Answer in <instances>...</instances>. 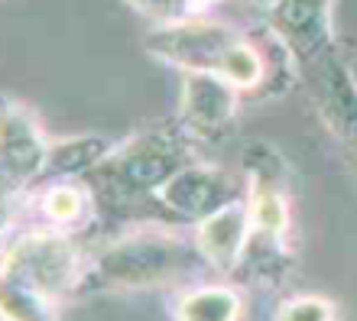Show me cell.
Wrapping results in <instances>:
<instances>
[{"label": "cell", "mask_w": 357, "mask_h": 321, "mask_svg": "<svg viewBox=\"0 0 357 321\" xmlns=\"http://www.w3.org/2000/svg\"><path fill=\"white\" fill-rule=\"evenodd\" d=\"M202 273H208V266L198 253L192 230L146 221L104 240L98 250H88L85 279L78 295L185 289Z\"/></svg>", "instance_id": "6da1fadb"}, {"label": "cell", "mask_w": 357, "mask_h": 321, "mask_svg": "<svg viewBox=\"0 0 357 321\" xmlns=\"http://www.w3.org/2000/svg\"><path fill=\"white\" fill-rule=\"evenodd\" d=\"M195 159V140L176 120L146 123L114 143V150L98 162V169L85 182L114 205L153 201L178 169Z\"/></svg>", "instance_id": "7a4b0ae2"}, {"label": "cell", "mask_w": 357, "mask_h": 321, "mask_svg": "<svg viewBox=\"0 0 357 321\" xmlns=\"http://www.w3.org/2000/svg\"><path fill=\"white\" fill-rule=\"evenodd\" d=\"M85 266L88 250L75 240V234H62L52 227H26L3 246L0 283L62 305L82 292Z\"/></svg>", "instance_id": "3957f363"}, {"label": "cell", "mask_w": 357, "mask_h": 321, "mask_svg": "<svg viewBox=\"0 0 357 321\" xmlns=\"http://www.w3.org/2000/svg\"><path fill=\"white\" fill-rule=\"evenodd\" d=\"M244 33L215 17H182L156 23L143 36V52L182 75H221Z\"/></svg>", "instance_id": "277c9868"}, {"label": "cell", "mask_w": 357, "mask_h": 321, "mask_svg": "<svg viewBox=\"0 0 357 321\" xmlns=\"http://www.w3.org/2000/svg\"><path fill=\"white\" fill-rule=\"evenodd\" d=\"M335 3L338 0H264L260 26L289 52L302 72L341 49L335 33Z\"/></svg>", "instance_id": "5b68a950"}, {"label": "cell", "mask_w": 357, "mask_h": 321, "mask_svg": "<svg viewBox=\"0 0 357 321\" xmlns=\"http://www.w3.org/2000/svg\"><path fill=\"white\" fill-rule=\"evenodd\" d=\"M49 146L52 140L43 130L36 111L7 97L0 113V185L7 208L23 201L43 182Z\"/></svg>", "instance_id": "8992f818"}, {"label": "cell", "mask_w": 357, "mask_h": 321, "mask_svg": "<svg viewBox=\"0 0 357 321\" xmlns=\"http://www.w3.org/2000/svg\"><path fill=\"white\" fill-rule=\"evenodd\" d=\"M299 81L305 85L321 123L328 127V133L335 136V143L348 159L351 172L357 175V75L344 56V49L331 52L328 58H321L315 65L302 68Z\"/></svg>", "instance_id": "52a82bcc"}, {"label": "cell", "mask_w": 357, "mask_h": 321, "mask_svg": "<svg viewBox=\"0 0 357 321\" xmlns=\"http://www.w3.org/2000/svg\"><path fill=\"white\" fill-rule=\"evenodd\" d=\"M247 198V175H234L225 166L195 159L185 169H178L160 191H156V205L166 214L182 217L195 227L198 221L211 217L215 211Z\"/></svg>", "instance_id": "ba28073f"}, {"label": "cell", "mask_w": 357, "mask_h": 321, "mask_svg": "<svg viewBox=\"0 0 357 321\" xmlns=\"http://www.w3.org/2000/svg\"><path fill=\"white\" fill-rule=\"evenodd\" d=\"M244 101V91L221 75H182L176 123L192 140L221 143L234 130Z\"/></svg>", "instance_id": "9c48e42d"}, {"label": "cell", "mask_w": 357, "mask_h": 321, "mask_svg": "<svg viewBox=\"0 0 357 321\" xmlns=\"http://www.w3.org/2000/svg\"><path fill=\"white\" fill-rule=\"evenodd\" d=\"M250 230H254V221H250L247 198L215 211L211 217H205V221H198V224L192 227L198 253H202L205 266L211 273L225 276V279L227 276H237V266L244 260Z\"/></svg>", "instance_id": "30bf717a"}, {"label": "cell", "mask_w": 357, "mask_h": 321, "mask_svg": "<svg viewBox=\"0 0 357 321\" xmlns=\"http://www.w3.org/2000/svg\"><path fill=\"white\" fill-rule=\"evenodd\" d=\"M29 214L39 217L33 227H52L62 234H78L94 221V195L85 179L43 182L26 195Z\"/></svg>", "instance_id": "8fae6325"}, {"label": "cell", "mask_w": 357, "mask_h": 321, "mask_svg": "<svg viewBox=\"0 0 357 321\" xmlns=\"http://www.w3.org/2000/svg\"><path fill=\"white\" fill-rule=\"evenodd\" d=\"M244 295L231 283H192L172 295V321H241Z\"/></svg>", "instance_id": "7c38bea8"}, {"label": "cell", "mask_w": 357, "mask_h": 321, "mask_svg": "<svg viewBox=\"0 0 357 321\" xmlns=\"http://www.w3.org/2000/svg\"><path fill=\"white\" fill-rule=\"evenodd\" d=\"M117 140H107L101 133H85V136H62L52 140L49 146V159L43 182H59V179H88L98 162L114 150Z\"/></svg>", "instance_id": "4fadbf2b"}, {"label": "cell", "mask_w": 357, "mask_h": 321, "mask_svg": "<svg viewBox=\"0 0 357 321\" xmlns=\"http://www.w3.org/2000/svg\"><path fill=\"white\" fill-rule=\"evenodd\" d=\"M59 308L62 305L49 302L36 292L0 283V315H3V321H59Z\"/></svg>", "instance_id": "5bb4252c"}, {"label": "cell", "mask_w": 357, "mask_h": 321, "mask_svg": "<svg viewBox=\"0 0 357 321\" xmlns=\"http://www.w3.org/2000/svg\"><path fill=\"white\" fill-rule=\"evenodd\" d=\"M273 321H338V305L331 302L328 295L299 292L276 305Z\"/></svg>", "instance_id": "9a60e30c"}, {"label": "cell", "mask_w": 357, "mask_h": 321, "mask_svg": "<svg viewBox=\"0 0 357 321\" xmlns=\"http://www.w3.org/2000/svg\"><path fill=\"white\" fill-rule=\"evenodd\" d=\"M137 13L153 19L156 23H172V19L188 17V0H127Z\"/></svg>", "instance_id": "2e32d148"}, {"label": "cell", "mask_w": 357, "mask_h": 321, "mask_svg": "<svg viewBox=\"0 0 357 321\" xmlns=\"http://www.w3.org/2000/svg\"><path fill=\"white\" fill-rule=\"evenodd\" d=\"M221 0H188V17H208V10Z\"/></svg>", "instance_id": "e0dca14e"}]
</instances>
